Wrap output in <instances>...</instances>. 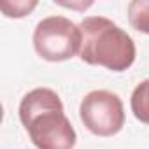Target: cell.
I'll use <instances>...</instances> for the list:
<instances>
[{
  "instance_id": "1",
  "label": "cell",
  "mask_w": 149,
  "mask_h": 149,
  "mask_svg": "<svg viewBox=\"0 0 149 149\" xmlns=\"http://www.w3.org/2000/svg\"><path fill=\"white\" fill-rule=\"evenodd\" d=\"M19 119L37 149H72L77 133L65 116L63 104L56 91L35 88L19 104Z\"/></svg>"
},
{
  "instance_id": "2",
  "label": "cell",
  "mask_w": 149,
  "mask_h": 149,
  "mask_svg": "<svg viewBox=\"0 0 149 149\" xmlns=\"http://www.w3.org/2000/svg\"><path fill=\"white\" fill-rule=\"evenodd\" d=\"M83 42L79 56L88 65L105 67L112 72H123L135 61L133 39L112 19L104 16H88L79 23Z\"/></svg>"
},
{
  "instance_id": "3",
  "label": "cell",
  "mask_w": 149,
  "mask_h": 149,
  "mask_svg": "<svg viewBox=\"0 0 149 149\" xmlns=\"http://www.w3.org/2000/svg\"><path fill=\"white\" fill-rule=\"evenodd\" d=\"M81 28L65 16H49L33 30V47L46 61H65L81 51Z\"/></svg>"
},
{
  "instance_id": "4",
  "label": "cell",
  "mask_w": 149,
  "mask_h": 149,
  "mask_svg": "<svg viewBox=\"0 0 149 149\" xmlns=\"http://www.w3.org/2000/svg\"><path fill=\"white\" fill-rule=\"evenodd\" d=\"M79 116L84 126L98 137H112L125 126L123 102L107 90L90 91L79 105Z\"/></svg>"
},
{
  "instance_id": "5",
  "label": "cell",
  "mask_w": 149,
  "mask_h": 149,
  "mask_svg": "<svg viewBox=\"0 0 149 149\" xmlns=\"http://www.w3.org/2000/svg\"><path fill=\"white\" fill-rule=\"evenodd\" d=\"M130 107H132L133 116L140 123L149 125V79L135 86L132 98H130Z\"/></svg>"
},
{
  "instance_id": "6",
  "label": "cell",
  "mask_w": 149,
  "mask_h": 149,
  "mask_svg": "<svg viewBox=\"0 0 149 149\" xmlns=\"http://www.w3.org/2000/svg\"><path fill=\"white\" fill-rule=\"evenodd\" d=\"M128 21L137 32L149 35V0H133L128 4Z\"/></svg>"
},
{
  "instance_id": "7",
  "label": "cell",
  "mask_w": 149,
  "mask_h": 149,
  "mask_svg": "<svg viewBox=\"0 0 149 149\" xmlns=\"http://www.w3.org/2000/svg\"><path fill=\"white\" fill-rule=\"evenodd\" d=\"M37 0H14V2H0V9H2L4 16L7 18H23L30 14L37 7Z\"/></svg>"
}]
</instances>
